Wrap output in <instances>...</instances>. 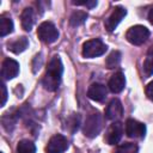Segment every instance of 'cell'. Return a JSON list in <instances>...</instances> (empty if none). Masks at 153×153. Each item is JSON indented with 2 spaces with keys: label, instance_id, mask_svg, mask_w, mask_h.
Listing matches in <instances>:
<instances>
[{
  "label": "cell",
  "instance_id": "5",
  "mask_svg": "<svg viewBox=\"0 0 153 153\" xmlns=\"http://www.w3.org/2000/svg\"><path fill=\"white\" fill-rule=\"evenodd\" d=\"M148 36H149V31L143 25H134L130 29H128V31L126 33L127 41L134 45L143 44L147 41Z\"/></svg>",
  "mask_w": 153,
  "mask_h": 153
},
{
  "label": "cell",
  "instance_id": "1",
  "mask_svg": "<svg viewBox=\"0 0 153 153\" xmlns=\"http://www.w3.org/2000/svg\"><path fill=\"white\" fill-rule=\"evenodd\" d=\"M62 73H63V66H62L61 59H60V56L55 55L49 61L48 67H47V72H45L43 80H42L44 88L48 91L57 90V87L61 82Z\"/></svg>",
  "mask_w": 153,
  "mask_h": 153
},
{
  "label": "cell",
  "instance_id": "9",
  "mask_svg": "<svg viewBox=\"0 0 153 153\" xmlns=\"http://www.w3.org/2000/svg\"><path fill=\"white\" fill-rule=\"evenodd\" d=\"M18 73H19V63L13 59H10V57L5 59L1 66V74L4 79L6 80L13 79L18 75Z\"/></svg>",
  "mask_w": 153,
  "mask_h": 153
},
{
  "label": "cell",
  "instance_id": "25",
  "mask_svg": "<svg viewBox=\"0 0 153 153\" xmlns=\"http://www.w3.org/2000/svg\"><path fill=\"white\" fill-rule=\"evenodd\" d=\"M1 91H2V96H1V106L5 105L6 100H7V90H6V86L2 84L1 85Z\"/></svg>",
  "mask_w": 153,
  "mask_h": 153
},
{
  "label": "cell",
  "instance_id": "10",
  "mask_svg": "<svg viewBox=\"0 0 153 153\" xmlns=\"http://www.w3.org/2000/svg\"><path fill=\"white\" fill-rule=\"evenodd\" d=\"M122 115H123V106L120 99L117 98L111 99L105 109V117L110 121H117L118 118L122 117Z\"/></svg>",
  "mask_w": 153,
  "mask_h": 153
},
{
  "label": "cell",
  "instance_id": "8",
  "mask_svg": "<svg viewBox=\"0 0 153 153\" xmlns=\"http://www.w3.org/2000/svg\"><path fill=\"white\" fill-rule=\"evenodd\" d=\"M127 14V10L121 7V6H117L114 8L112 13L108 17V19H105L104 22V25H105V29L108 31H114L116 29V26L121 23V20L126 17Z\"/></svg>",
  "mask_w": 153,
  "mask_h": 153
},
{
  "label": "cell",
  "instance_id": "21",
  "mask_svg": "<svg viewBox=\"0 0 153 153\" xmlns=\"http://www.w3.org/2000/svg\"><path fill=\"white\" fill-rule=\"evenodd\" d=\"M71 126L73 127V131H75L78 129V127H79V117L76 115H73L67 120V127L69 128Z\"/></svg>",
  "mask_w": 153,
  "mask_h": 153
},
{
  "label": "cell",
  "instance_id": "3",
  "mask_svg": "<svg viewBox=\"0 0 153 153\" xmlns=\"http://www.w3.org/2000/svg\"><path fill=\"white\" fill-rule=\"evenodd\" d=\"M102 127H103V120H102L100 114H98V112L91 114L85 121L84 134H85V136H87L90 139L96 137L100 133Z\"/></svg>",
  "mask_w": 153,
  "mask_h": 153
},
{
  "label": "cell",
  "instance_id": "12",
  "mask_svg": "<svg viewBox=\"0 0 153 153\" xmlns=\"http://www.w3.org/2000/svg\"><path fill=\"white\" fill-rule=\"evenodd\" d=\"M106 93H108L106 87L103 84H98V82L92 84L87 90L88 98L94 102H102L106 97Z\"/></svg>",
  "mask_w": 153,
  "mask_h": 153
},
{
  "label": "cell",
  "instance_id": "2",
  "mask_svg": "<svg viewBox=\"0 0 153 153\" xmlns=\"http://www.w3.org/2000/svg\"><path fill=\"white\" fill-rule=\"evenodd\" d=\"M106 49H108V47L102 39L93 38V39L86 41L82 44V56L87 57V59L100 56L106 51Z\"/></svg>",
  "mask_w": 153,
  "mask_h": 153
},
{
  "label": "cell",
  "instance_id": "19",
  "mask_svg": "<svg viewBox=\"0 0 153 153\" xmlns=\"http://www.w3.org/2000/svg\"><path fill=\"white\" fill-rule=\"evenodd\" d=\"M121 62V53L118 50H114L109 54V56L106 57L105 60V65L109 69H112V68H116Z\"/></svg>",
  "mask_w": 153,
  "mask_h": 153
},
{
  "label": "cell",
  "instance_id": "14",
  "mask_svg": "<svg viewBox=\"0 0 153 153\" xmlns=\"http://www.w3.org/2000/svg\"><path fill=\"white\" fill-rule=\"evenodd\" d=\"M20 22H22V27L25 31H31L33 23H35V14L31 7H26L23 10L22 16H20Z\"/></svg>",
  "mask_w": 153,
  "mask_h": 153
},
{
  "label": "cell",
  "instance_id": "22",
  "mask_svg": "<svg viewBox=\"0 0 153 153\" xmlns=\"http://www.w3.org/2000/svg\"><path fill=\"white\" fill-rule=\"evenodd\" d=\"M143 73L146 76H149L153 74V63L151 61H148L147 59L143 62Z\"/></svg>",
  "mask_w": 153,
  "mask_h": 153
},
{
  "label": "cell",
  "instance_id": "7",
  "mask_svg": "<svg viewBox=\"0 0 153 153\" xmlns=\"http://www.w3.org/2000/svg\"><path fill=\"white\" fill-rule=\"evenodd\" d=\"M126 134L133 139H141L146 134V126L136 120L129 118L126 122Z\"/></svg>",
  "mask_w": 153,
  "mask_h": 153
},
{
  "label": "cell",
  "instance_id": "23",
  "mask_svg": "<svg viewBox=\"0 0 153 153\" xmlns=\"http://www.w3.org/2000/svg\"><path fill=\"white\" fill-rule=\"evenodd\" d=\"M74 5H82V6H87L90 8L94 7L97 5V1L96 0H92V1H73Z\"/></svg>",
  "mask_w": 153,
  "mask_h": 153
},
{
  "label": "cell",
  "instance_id": "17",
  "mask_svg": "<svg viewBox=\"0 0 153 153\" xmlns=\"http://www.w3.org/2000/svg\"><path fill=\"white\" fill-rule=\"evenodd\" d=\"M36 146L30 140H20L17 145V153H35Z\"/></svg>",
  "mask_w": 153,
  "mask_h": 153
},
{
  "label": "cell",
  "instance_id": "24",
  "mask_svg": "<svg viewBox=\"0 0 153 153\" xmlns=\"http://www.w3.org/2000/svg\"><path fill=\"white\" fill-rule=\"evenodd\" d=\"M146 96L148 97V99H151L153 102V81H151L146 86Z\"/></svg>",
  "mask_w": 153,
  "mask_h": 153
},
{
  "label": "cell",
  "instance_id": "4",
  "mask_svg": "<svg viewBox=\"0 0 153 153\" xmlns=\"http://www.w3.org/2000/svg\"><path fill=\"white\" fill-rule=\"evenodd\" d=\"M37 36L43 43L50 44L59 38V31L51 22H43L37 29Z\"/></svg>",
  "mask_w": 153,
  "mask_h": 153
},
{
  "label": "cell",
  "instance_id": "20",
  "mask_svg": "<svg viewBox=\"0 0 153 153\" xmlns=\"http://www.w3.org/2000/svg\"><path fill=\"white\" fill-rule=\"evenodd\" d=\"M137 151H139V148H137V145L136 143L127 142V143L121 145L115 151V153H137Z\"/></svg>",
  "mask_w": 153,
  "mask_h": 153
},
{
  "label": "cell",
  "instance_id": "27",
  "mask_svg": "<svg viewBox=\"0 0 153 153\" xmlns=\"http://www.w3.org/2000/svg\"><path fill=\"white\" fill-rule=\"evenodd\" d=\"M148 20H149V23L151 24H153V7L149 10V12H148Z\"/></svg>",
  "mask_w": 153,
  "mask_h": 153
},
{
  "label": "cell",
  "instance_id": "13",
  "mask_svg": "<svg viewBox=\"0 0 153 153\" xmlns=\"http://www.w3.org/2000/svg\"><path fill=\"white\" fill-rule=\"evenodd\" d=\"M108 86H109V90L112 93H120L124 88V86H126L124 74L122 72H116L115 74H112L110 80H109Z\"/></svg>",
  "mask_w": 153,
  "mask_h": 153
},
{
  "label": "cell",
  "instance_id": "28",
  "mask_svg": "<svg viewBox=\"0 0 153 153\" xmlns=\"http://www.w3.org/2000/svg\"><path fill=\"white\" fill-rule=\"evenodd\" d=\"M1 153H2V152H1Z\"/></svg>",
  "mask_w": 153,
  "mask_h": 153
},
{
  "label": "cell",
  "instance_id": "6",
  "mask_svg": "<svg viewBox=\"0 0 153 153\" xmlns=\"http://www.w3.org/2000/svg\"><path fill=\"white\" fill-rule=\"evenodd\" d=\"M67 148H68L67 139L61 134H56L50 137V140L45 147V151L48 153H63Z\"/></svg>",
  "mask_w": 153,
  "mask_h": 153
},
{
  "label": "cell",
  "instance_id": "11",
  "mask_svg": "<svg viewBox=\"0 0 153 153\" xmlns=\"http://www.w3.org/2000/svg\"><path fill=\"white\" fill-rule=\"evenodd\" d=\"M122 134H123V126L121 122L116 121L108 128V131L105 134V141L109 145H115L121 140Z\"/></svg>",
  "mask_w": 153,
  "mask_h": 153
},
{
  "label": "cell",
  "instance_id": "16",
  "mask_svg": "<svg viewBox=\"0 0 153 153\" xmlns=\"http://www.w3.org/2000/svg\"><path fill=\"white\" fill-rule=\"evenodd\" d=\"M12 31H13V22H12V19L2 16L0 18V36L5 37L6 35L11 33Z\"/></svg>",
  "mask_w": 153,
  "mask_h": 153
},
{
  "label": "cell",
  "instance_id": "26",
  "mask_svg": "<svg viewBox=\"0 0 153 153\" xmlns=\"http://www.w3.org/2000/svg\"><path fill=\"white\" fill-rule=\"evenodd\" d=\"M147 60L151 61V62L153 63V45H151L149 49H148V53H147Z\"/></svg>",
  "mask_w": 153,
  "mask_h": 153
},
{
  "label": "cell",
  "instance_id": "15",
  "mask_svg": "<svg viewBox=\"0 0 153 153\" xmlns=\"http://www.w3.org/2000/svg\"><path fill=\"white\" fill-rule=\"evenodd\" d=\"M27 45H29V41H27L26 37L23 36V37H19V38L14 39L13 42L8 43L7 49L11 50L14 54H20V53H23L27 48Z\"/></svg>",
  "mask_w": 153,
  "mask_h": 153
},
{
  "label": "cell",
  "instance_id": "18",
  "mask_svg": "<svg viewBox=\"0 0 153 153\" xmlns=\"http://www.w3.org/2000/svg\"><path fill=\"white\" fill-rule=\"evenodd\" d=\"M87 19V13L84 11H75L72 13L71 18H69V24L72 26H79L81 24L85 23V20Z\"/></svg>",
  "mask_w": 153,
  "mask_h": 153
}]
</instances>
